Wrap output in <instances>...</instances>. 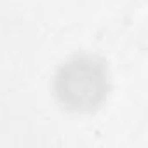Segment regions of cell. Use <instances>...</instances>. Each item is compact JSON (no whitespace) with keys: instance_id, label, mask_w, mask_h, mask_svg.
Instances as JSON below:
<instances>
[{"instance_id":"6da1fadb","label":"cell","mask_w":148,"mask_h":148,"mask_svg":"<svg viewBox=\"0 0 148 148\" xmlns=\"http://www.w3.org/2000/svg\"><path fill=\"white\" fill-rule=\"evenodd\" d=\"M56 89L68 108L92 110L105 99L108 91L106 68L94 58H75L61 68Z\"/></svg>"}]
</instances>
